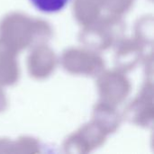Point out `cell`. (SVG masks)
I'll return each instance as SVG.
<instances>
[{"label": "cell", "instance_id": "1", "mask_svg": "<svg viewBox=\"0 0 154 154\" xmlns=\"http://www.w3.org/2000/svg\"><path fill=\"white\" fill-rule=\"evenodd\" d=\"M70 1L71 0H30L37 10L46 14H53L61 11Z\"/></svg>", "mask_w": 154, "mask_h": 154}]
</instances>
